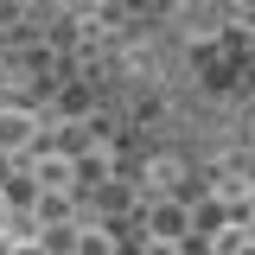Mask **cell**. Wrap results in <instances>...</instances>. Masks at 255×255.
<instances>
[{
  "mask_svg": "<svg viewBox=\"0 0 255 255\" xmlns=\"http://www.w3.org/2000/svg\"><path fill=\"white\" fill-rule=\"evenodd\" d=\"M230 6H243V13H255V0H230Z\"/></svg>",
  "mask_w": 255,
  "mask_h": 255,
  "instance_id": "7a4b0ae2",
  "label": "cell"
},
{
  "mask_svg": "<svg viewBox=\"0 0 255 255\" xmlns=\"http://www.w3.org/2000/svg\"><path fill=\"white\" fill-rule=\"evenodd\" d=\"M26 134H32V122L19 115V109H6V115H0V147H26Z\"/></svg>",
  "mask_w": 255,
  "mask_h": 255,
  "instance_id": "6da1fadb",
  "label": "cell"
}]
</instances>
